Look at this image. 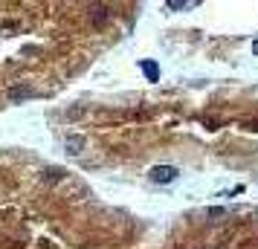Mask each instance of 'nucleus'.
<instances>
[{
  "instance_id": "423d86ee",
  "label": "nucleus",
  "mask_w": 258,
  "mask_h": 249,
  "mask_svg": "<svg viewBox=\"0 0 258 249\" xmlns=\"http://www.w3.org/2000/svg\"><path fill=\"white\" fill-rule=\"evenodd\" d=\"M252 56H258V41H255V44H252Z\"/></svg>"
},
{
  "instance_id": "20e7f679",
  "label": "nucleus",
  "mask_w": 258,
  "mask_h": 249,
  "mask_svg": "<svg viewBox=\"0 0 258 249\" xmlns=\"http://www.w3.org/2000/svg\"><path fill=\"white\" fill-rule=\"evenodd\" d=\"M171 12H183V9H197L200 6V0H168L165 3Z\"/></svg>"
},
{
  "instance_id": "f257e3e1",
  "label": "nucleus",
  "mask_w": 258,
  "mask_h": 249,
  "mask_svg": "<svg viewBox=\"0 0 258 249\" xmlns=\"http://www.w3.org/2000/svg\"><path fill=\"white\" fill-rule=\"evenodd\" d=\"M177 174H180V171H177L174 166H154L148 177H151L154 182H174Z\"/></svg>"
},
{
  "instance_id": "f03ea898",
  "label": "nucleus",
  "mask_w": 258,
  "mask_h": 249,
  "mask_svg": "<svg viewBox=\"0 0 258 249\" xmlns=\"http://www.w3.org/2000/svg\"><path fill=\"white\" fill-rule=\"evenodd\" d=\"M64 151H67L70 156H79V154L84 151V136L82 134H70V136L64 139Z\"/></svg>"
},
{
  "instance_id": "7ed1b4c3",
  "label": "nucleus",
  "mask_w": 258,
  "mask_h": 249,
  "mask_svg": "<svg viewBox=\"0 0 258 249\" xmlns=\"http://www.w3.org/2000/svg\"><path fill=\"white\" fill-rule=\"evenodd\" d=\"M139 67H142V72H145L148 82H160V67H157V61L145 58V61H139Z\"/></svg>"
},
{
  "instance_id": "39448f33",
  "label": "nucleus",
  "mask_w": 258,
  "mask_h": 249,
  "mask_svg": "<svg viewBox=\"0 0 258 249\" xmlns=\"http://www.w3.org/2000/svg\"><path fill=\"white\" fill-rule=\"evenodd\" d=\"M29 96H32L29 87H12V90H9V98H12V102H18V98H29Z\"/></svg>"
}]
</instances>
